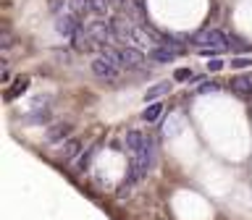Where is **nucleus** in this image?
<instances>
[{
  "mask_svg": "<svg viewBox=\"0 0 252 220\" xmlns=\"http://www.w3.org/2000/svg\"><path fill=\"white\" fill-rule=\"evenodd\" d=\"M173 79H176V82H187V79H192V71L189 68H176L173 71Z\"/></svg>",
  "mask_w": 252,
  "mask_h": 220,
  "instance_id": "nucleus-17",
  "label": "nucleus"
},
{
  "mask_svg": "<svg viewBox=\"0 0 252 220\" xmlns=\"http://www.w3.org/2000/svg\"><path fill=\"white\" fill-rule=\"evenodd\" d=\"M252 66V58H247V55H239V58H231V68H247Z\"/></svg>",
  "mask_w": 252,
  "mask_h": 220,
  "instance_id": "nucleus-16",
  "label": "nucleus"
},
{
  "mask_svg": "<svg viewBox=\"0 0 252 220\" xmlns=\"http://www.w3.org/2000/svg\"><path fill=\"white\" fill-rule=\"evenodd\" d=\"M61 5H63V0H53V3H50V8H53V11H58Z\"/></svg>",
  "mask_w": 252,
  "mask_h": 220,
  "instance_id": "nucleus-21",
  "label": "nucleus"
},
{
  "mask_svg": "<svg viewBox=\"0 0 252 220\" xmlns=\"http://www.w3.org/2000/svg\"><path fill=\"white\" fill-rule=\"evenodd\" d=\"M74 47L79 53H92V50H100V45L94 42V37L87 31V27H79V31L74 34Z\"/></svg>",
  "mask_w": 252,
  "mask_h": 220,
  "instance_id": "nucleus-5",
  "label": "nucleus"
},
{
  "mask_svg": "<svg viewBox=\"0 0 252 220\" xmlns=\"http://www.w3.org/2000/svg\"><path fill=\"white\" fill-rule=\"evenodd\" d=\"M160 113H163V102H150V105L142 110V121L153 123V121H158V118H160Z\"/></svg>",
  "mask_w": 252,
  "mask_h": 220,
  "instance_id": "nucleus-11",
  "label": "nucleus"
},
{
  "mask_svg": "<svg viewBox=\"0 0 252 220\" xmlns=\"http://www.w3.org/2000/svg\"><path fill=\"white\" fill-rule=\"evenodd\" d=\"M220 68H223V60H218V58L208 63V71H220Z\"/></svg>",
  "mask_w": 252,
  "mask_h": 220,
  "instance_id": "nucleus-19",
  "label": "nucleus"
},
{
  "mask_svg": "<svg viewBox=\"0 0 252 220\" xmlns=\"http://www.w3.org/2000/svg\"><path fill=\"white\" fill-rule=\"evenodd\" d=\"M79 149H82V141H79V139H68L66 144H63V149H61L63 160H71V157H76Z\"/></svg>",
  "mask_w": 252,
  "mask_h": 220,
  "instance_id": "nucleus-12",
  "label": "nucleus"
},
{
  "mask_svg": "<svg viewBox=\"0 0 252 220\" xmlns=\"http://www.w3.org/2000/svg\"><path fill=\"white\" fill-rule=\"evenodd\" d=\"M0 47H11V34H8V31H3V37H0Z\"/></svg>",
  "mask_w": 252,
  "mask_h": 220,
  "instance_id": "nucleus-20",
  "label": "nucleus"
},
{
  "mask_svg": "<svg viewBox=\"0 0 252 220\" xmlns=\"http://www.w3.org/2000/svg\"><path fill=\"white\" fill-rule=\"evenodd\" d=\"M142 147H145V137L139 131H126V149L131 155H137V152H142Z\"/></svg>",
  "mask_w": 252,
  "mask_h": 220,
  "instance_id": "nucleus-9",
  "label": "nucleus"
},
{
  "mask_svg": "<svg viewBox=\"0 0 252 220\" xmlns=\"http://www.w3.org/2000/svg\"><path fill=\"white\" fill-rule=\"evenodd\" d=\"M121 60H124V68H139L142 63H145V55H142V50L129 45L121 50Z\"/></svg>",
  "mask_w": 252,
  "mask_h": 220,
  "instance_id": "nucleus-6",
  "label": "nucleus"
},
{
  "mask_svg": "<svg viewBox=\"0 0 252 220\" xmlns=\"http://www.w3.org/2000/svg\"><path fill=\"white\" fill-rule=\"evenodd\" d=\"M68 134H71V126L68 123H58L55 129L47 131V139H50V141H61L63 137H68Z\"/></svg>",
  "mask_w": 252,
  "mask_h": 220,
  "instance_id": "nucleus-13",
  "label": "nucleus"
},
{
  "mask_svg": "<svg viewBox=\"0 0 252 220\" xmlns=\"http://www.w3.org/2000/svg\"><path fill=\"white\" fill-rule=\"evenodd\" d=\"M92 74L97 79H105V82H116L118 74H121V66L110 63L105 55H94L92 58Z\"/></svg>",
  "mask_w": 252,
  "mask_h": 220,
  "instance_id": "nucleus-2",
  "label": "nucleus"
},
{
  "mask_svg": "<svg viewBox=\"0 0 252 220\" xmlns=\"http://www.w3.org/2000/svg\"><path fill=\"white\" fill-rule=\"evenodd\" d=\"M90 3H92V13L94 16H105L110 11V5H113L110 0H90Z\"/></svg>",
  "mask_w": 252,
  "mask_h": 220,
  "instance_id": "nucleus-15",
  "label": "nucleus"
},
{
  "mask_svg": "<svg viewBox=\"0 0 252 220\" xmlns=\"http://www.w3.org/2000/svg\"><path fill=\"white\" fill-rule=\"evenodd\" d=\"M192 42H194L197 50H226L228 37L220 29H205V31H200V34L192 39Z\"/></svg>",
  "mask_w": 252,
  "mask_h": 220,
  "instance_id": "nucleus-1",
  "label": "nucleus"
},
{
  "mask_svg": "<svg viewBox=\"0 0 252 220\" xmlns=\"http://www.w3.org/2000/svg\"><path fill=\"white\" fill-rule=\"evenodd\" d=\"M87 31H90V34L94 37V42H97L100 47L116 42V34H113V27H110V21H90V24H87Z\"/></svg>",
  "mask_w": 252,
  "mask_h": 220,
  "instance_id": "nucleus-3",
  "label": "nucleus"
},
{
  "mask_svg": "<svg viewBox=\"0 0 252 220\" xmlns=\"http://www.w3.org/2000/svg\"><path fill=\"white\" fill-rule=\"evenodd\" d=\"M176 50H171V47H163V45H155L153 50H150V58H153L155 63H171L176 60Z\"/></svg>",
  "mask_w": 252,
  "mask_h": 220,
  "instance_id": "nucleus-7",
  "label": "nucleus"
},
{
  "mask_svg": "<svg viewBox=\"0 0 252 220\" xmlns=\"http://www.w3.org/2000/svg\"><path fill=\"white\" fill-rule=\"evenodd\" d=\"M168 92H171V82H160V84H155L153 89H147L145 100H155V97H163V94H168Z\"/></svg>",
  "mask_w": 252,
  "mask_h": 220,
  "instance_id": "nucleus-14",
  "label": "nucleus"
},
{
  "mask_svg": "<svg viewBox=\"0 0 252 220\" xmlns=\"http://www.w3.org/2000/svg\"><path fill=\"white\" fill-rule=\"evenodd\" d=\"M216 89H218V84H216V82H210V84L200 86V94H208V92H216Z\"/></svg>",
  "mask_w": 252,
  "mask_h": 220,
  "instance_id": "nucleus-18",
  "label": "nucleus"
},
{
  "mask_svg": "<svg viewBox=\"0 0 252 220\" xmlns=\"http://www.w3.org/2000/svg\"><path fill=\"white\" fill-rule=\"evenodd\" d=\"M66 8H68V13L79 16V19H84V16L92 13V3H90V0H66Z\"/></svg>",
  "mask_w": 252,
  "mask_h": 220,
  "instance_id": "nucleus-8",
  "label": "nucleus"
},
{
  "mask_svg": "<svg viewBox=\"0 0 252 220\" xmlns=\"http://www.w3.org/2000/svg\"><path fill=\"white\" fill-rule=\"evenodd\" d=\"M79 27H82V21H79V16H74V13H61L58 19H55V31L58 34H66V37H74L76 31H79Z\"/></svg>",
  "mask_w": 252,
  "mask_h": 220,
  "instance_id": "nucleus-4",
  "label": "nucleus"
},
{
  "mask_svg": "<svg viewBox=\"0 0 252 220\" xmlns=\"http://www.w3.org/2000/svg\"><path fill=\"white\" fill-rule=\"evenodd\" d=\"M247 84H250V92H252V74H247Z\"/></svg>",
  "mask_w": 252,
  "mask_h": 220,
  "instance_id": "nucleus-22",
  "label": "nucleus"
},
{
  "mask_svg": "<svg viewBox=\"0 0 252 220\" xmlns=\"http://www.w3.org/2000/svg\"><path fill=\"white\" fill-rule=\"evenodd\" d=\"M27 89H29V76H16L13 86L5 92V100H13V97H19V94H24Z\"/></svg>",
  "mask_w": 252,
  "mask_h": 220,
  "instance_id": "nucleus-10",
  "label": "nucleus"
}]
</instances>
